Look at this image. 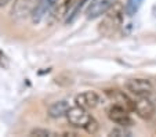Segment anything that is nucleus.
<instances>
[{
    "instance_id": "2eb2a0df",
    "label": "nucleus",
    "mask_w": 156,
    "mask_h": 137,
    "mask_svg": "<svg viewBox=\"0 0 156 137\" xmlns=\"http://www.w3.org/2000/svg\"><path fill=\"white\" fill-rule=\"evenodd\" d=\"M130 132L126 130V128H123V126H118V129H113L111 133H109V136H130Z\"/></svg>"
},
{
    "instance_id": "9b49d317",
    "label": "nucleus",
    "mask_w": 156,
    "mask_h": 137,
    "mask_svg": "<svg viewBox=\"0 0 156 137\" xmlns=\"http://www.w3.org/2000/svg\"><path fill=\"white\" fill-rule=\"evenodd\" d=\"M69 108H71V105H69L68 100H58L48 107L47 114L51 118H61V116H66Z\"/></svg>"
},
{
    "instance_id": "f257e3e1",
    "label": "nucleus",
    "mask_w": 156,
    "mask_h": 137,
    "mask_svg": "<svg viewBox=\"0 0 156 137\" xmlns=\"http://www.w3.org/2000/svg\"><path fill=\"white\" fill-rule=\"evenodd\" d=\"M126 9L122 3L116 2L105 14L102 15V20L98 24V33L104 38H112L118 33V31L123 25Z\"/></svg>"
},
{
    "instance_id": "1a4fd4ad",
    "label": "nucleus",
    "mask_w": 156,
    "mask_h": 137,
    "mask_svg": "<svg viewBox=\"0 0 156 137\" xmlns=\"http://www.w3.org/2000/svg\"><path fill=\"white\" fill-rule=\"evenodd\" d=\"M100 94L93 90H87V92H83L80 94H77L75 97V103L76 105H80V107L86 108V110H94L98 104H100Z\"/></svg>"
},
{
    "instance_id": "f8f14e48",
    "label": "nucleus",
    "mask_w": 156,
    "mask_h": 137,
    "mask_svg": "<svg viewBox=\"0 0 156 137\" xmlns=\"http://www.w3.org/2000/svg\"><path fill=\"white\" fill-rule=\"evenodd\" d=\"M144 0H127L126 4H124V9H126V14L129 17H133L134 14L138 13V10L141 9Z\"/></svg>"
},
{
    "instance_id": "f3484780",
    "label": "nucleus",
    "mask_w": 156,
    "mask_h": 137,
    "mask_svg": "<svg viewBox=\"0 0 156 137\" xmlns=\"http://www.w3.org/2000/svg\"><path fill=\"white\" fill-rule=\"evenodd\" d=\"M7 3H10V0H0V7H4Z\"/></svg>"
},
{
    "instance_id": "4468645a",
    "label": "nucleus",
    "mask_w": 156,
    "mask_h": 137,
    "mask_svg": "<svg viewBox=\"0 0 156 137\" xmlns=\"http://www.w3.org/2000/svg\"><path fill=\"white\" fill-rule=\"evenodd\" d=\"M98 128H100V126H98V122L94 119V118H91L90 122L87 123V126L84 128V130L87 132V133H90V134H95L98 132Z\"/></svg>"
},
{
    "instance_id": "9d476101",
    "label": "nucleus",
    "mask_w": 156,
    "mask_h": 137,
    "mask_svg": "<svg viewBox=\"0 0 156 137\" xmlns=\"http://www.w3.org/2000/svg\"><path fill=\"white\" fill-rule=\"evenodd\" d=\"M57 3H58V0H41V3L39 4V7L35 10V13H33L32 17H30L33 24H39L43 18L53 14Z\"/></svg>"
},
{
    "instance_id": "ddd939ff",
    "label": "nucleus",
    "mask_w": 156,
    "mask_h": 137,
    "mask_svg": "<svg viewBox=\"0 0 156 137\" xmlns=\"http://www.w3.org/2000/svg\"><path fill=\"white\" fill-rule=\"evenodd\" d=\"M29 136H40V137H46V136H57L55 132L48 130V129H41V128H36L33 130H30Z\"/></svg>"
},
{
    "instance_id": "f03ea898",
    "label": "nucleus",
    "mask_w": 156,
    "mask_h": 137,
    "mask_svg": "<svg viewBox=\"0 0 156 137\" xmlns=\"http://www.w3.org/2000/svg\"><path fill=\"white\" fill-rule=\"evenodd\" d=\"M41 0H14L11 7V17L14 20H25L32 17Z\"/></svg>"
},
{
    "instance_id": "6e6552de",
    "label": "nucleus",
    "mask_w": 156,
    "mask_h": 137,
    "mask_svg": "<svg viewBox=\"0 0 156 137\" xmlns=\"http://www.w3.org/2000/svg\"><path fill=\"white\" fill-rule=\"evenodd\" d=\"M105 94H106V97L112 101V104L126 108V110L130 111V112L134 111V100L130 99L124 92H120V90L115 89V90H106Z\"/></svg>"
},
{
    "instance_id": "7ed1b4c3",
    "label": "nucleus",
    "mask_w": 156,
    "mask_h": 137,
    "mask_svg": "<svg viewBox=\"0 0 156 137\" xmlns=\"http://www.w3.org/2000/svg\"><path fill=\"white\" fill-rule=\"evenodd\" d=\"M106 115H108L111 122H113L118 126L130 128V126L134 125V121H133V118L130 116V111H127L126 108H123V107H119V105L112 104L106 110Z\"/></svg>"
},
{
    "instance_id": "39448f33",
    "label": "nucleus",
    "mask_w": 156,
    "mask_h": 137,
    "mask_svg": "<svg viewBox=\"0 0 156 137\" xmlns=\"http://www.w3.org/2000/svg\"><path fill=\"white\" fill-rule=\"evenodd\" d=\"M91 118L93 116L87 112V110L80 107V105H73V107H71L68 110V112H66V119H68V122L71 123L72 126H75V128L84 129Z\"/></svg>"
},
{
    "instance_id": "a211bd4d",
    "label": "nucleus",
    "mask_w": 156,
    "mask_h": 137,
    "mask_svg": "<svg viewBox=\"0 0 156 137\" xmlns=\"http://www.w3.org/2000/svg\"><path fill=\"white\" fill-rule=\"evenodd\" d=\"M86 2H87V0H82V3L79 4V7H82V4H83V3H86Z\"/></svg>"
},
{
    "instance_id": "dca6fc26",
    "label": "nucleus",
    "mask_w": 156,
    "mask_h": 137,
    "mask_svg": "<svg viewBox=\"0 0 156 137\" xmlns=\"http://www.w3.org/2000/svg\"><path fill=\"white\" fill-rule=\"evenodd\" d=\"M7 64H9V61H7L6 54L0 50V67H7Z\"/></svg>"
},
{
    "instance_id": "0eeeda50",
    "label": "nucleus",
    "mask_w": 156,
    "mask_h": 137,
    "mask_svg": "<svg viewBox=\"0 0 156 137\" xmlns=\"http://www.w3.org/2000/svg\"><path fill=\"white\" fill-rule=\"evenodd\" d=\"M156 107L152 103V100L148 97H137V100H134V112L142 118V119L148 121L155 115Z\"/></svg>"
},
{
    "instance_id": "423d86ee",
    "label": "nucleus",
    "mask_w": 156,
    "mask_h": 137,
    "mask_svg": "<svg viewBox=\"0 0 156 137\" xmlns=\"http://www.w3.org/2000/svg\"><path fill=\"white\" fill-rule=\"evenodd\" d=\"M118 0H90L86 9V18L87 20H95L102 17Z\"/></svg>"
},
{
    "instance_id": "20e7f679",
    "label": "nucleus",
    "mask_w": 156,
    "mask_h": 137,
    "mask_svg": "<svg viewBox=\"0 0 156 137\" xmlns=\"http://www.w3.org/2000/svg\"><path fill=\"white\" fill-rule=\"evenodd\" d=\"M126 90L136 97H148L152 94L153 87L151 81H148V79L134 78V79H129L126 82Z\"/></svg>"
}]
</instances>
